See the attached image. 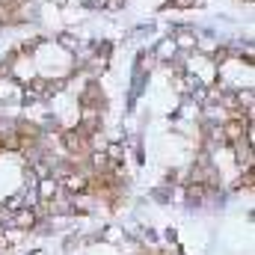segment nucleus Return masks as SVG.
Instances as JSON below:
<instances>
[{
    "label": "nucleus",
    "instance_id": "1",
    "mask_svg": "<svg viewBox=\"0 0 255 255\" xmlns=\"http://www.w3.org/2000/svg\"><path fill=\"white\" fill-rule=\"evenodd\" d=\"M36 211L33 208H18V211H12L9 217H6V226L9 229H21V232H27V229H33L36 226Z\"/></svg>",
    "mask_w": 255,
    "mask_h": 255
},
{
    "label": "nucleus",
    "instance_id": "2",
    "mask_svg": "<svg viewBox=\"0 0 255 255\" xmlns=\"http://www.w3.org/2000/svg\"><path fill=\"white\" fill-rule=\"evenodd\" d=\"M190 3H196V0H175V6H181V9H184V6H190Z\"/></svg>",
    "mask_w": 255,
    "mask_h": 255
}]
</instances>
